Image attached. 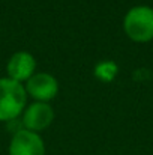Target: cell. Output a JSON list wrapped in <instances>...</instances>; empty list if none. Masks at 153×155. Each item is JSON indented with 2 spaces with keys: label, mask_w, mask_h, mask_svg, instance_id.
I'll list each match as a JSON object with an SVG mask.
<instances>
[{
  "label": "cell",
  "mask_w": 153,
  "mask_h": 155,
  "mask_svg": "<svg viewBox=\"0 0 153 155\" xmlns=\"http://www.w3.org/2000/svg\"><path fill=\"white\" fill-rule=\"evenodd\" d=\"M27 107V92L24 84L9 78H0V122L18 119Z\"/></svg>",
  "instance_id": "1"
},
{
  "label": "cell",
  "mask_w": 153,
  "mask_h": 155,
  "mask_svg": "<svg viewBox=\"0 0 153 155\" xmlns=\"http://www.w3.org/2000/svg\"><path fill=\"white\" fill-rule=\"evenodd\" d=\"M27 97H32L38 103H50L59 94V81L57 78L48 72H35L26 81Z\"/></svg>",
  "instance_id": "3"
},
{
  "label": "cell",
  "mask_w": 153,
  "mask_h": 155,
  "mask_svg": "<svg viewBox=\"0 0 153 155\" xmlns=\"http://www.w3.org/2000/svg\"><path fill=\"white\" fill-rule=\"evenodd\" d=\"M123 30L132 42L147 44L153 41V8L146 5L131 8L123 17Z\"/></svg>",
  "instance_id": "2"
},
{
  "label": "cell",
  "mask_w": 153,
  "mask_h": 155,
  "mask_svg": "<svg viewBox=\"0 0 153 155\" xmlns=\"http://www.w3.org/2000/svg\"><path fill=\"white\" fill-rule=\"evenodd\" d=\"M54 120V108L50 103H38L33 101L30 105L26 107V110L21 114V124L24 130L41 133L47 130Z\"/></svg>",
  "instance_id": "4"
},
{
  "label": "cell",
  "mask_w": 153,
  "mask_h": 155,
  "mask_svg": "<svg viewBox=\"0 0 153 155\" xmlns=\"http://www.w3.org/2000/svg\"><path fill=\"white\" fill-rule=\"evenodd\" d=\"M45 152L44 139L38 133L24 128L12 134L8 148V155H45Z\"/></svg>",
  "instance_id": "5"
},
{
  "label": "cell",
  "mask_w": 153,
  "mask_h": 155,
  "mask_svg": "<svg viewBox=\"0 0 153 155\" xmlns=\"http://www.w3.org/2000/svg\"><path fill=\"white\" fill-rule=\"evenodd\" d=\"M93 74L98 80H101L104 83H110L113 81L117 74H119V65L114 60H101L96 63Z\"/></svg>",
  "instance_id": "7"
},
{
  "label": "cell",
  "mask_w": 153,
  "mask_h": 155,
  "mask_svg": "<svg viewBox=\"0 0 153 155\" xmlns=\"http://www.w3.org/2000/svg\"><path fill=\"white\" fill-rule=\"evenodd\" d=\"M35 72H36V59L29 51L14 53L6 63V74H8L6 77L21 84L26 83Z\"/></svg>",
  "instance_id": "6"
}]
</instances>
